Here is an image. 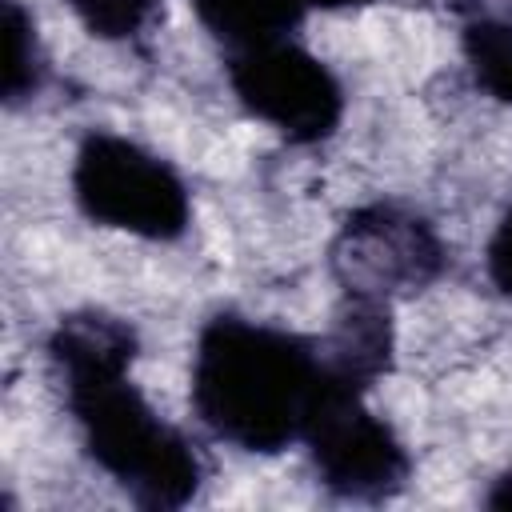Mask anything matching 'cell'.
<instances>
[{"instance_id":"obj_1","label":"cell","mask_w":512,"mask_h":512,"mask_svg":"<svg viewBox=\"0 0 512 512\" xmlns=\"http://www.w3.org/2000/svg\"><path fill=\"white\" fill-rule=\"evenodd\" d=\"M320 380L316 336L224 308L196 332L188 400L220 444L276 456L300 444Z\"/></svg>"},{"instance_id":"obj_2","label":"cell","mask_w":512,"mask_h":512,"mask_svg":"<svg viewBox=\"0 0 512 512\" xmlns=\"http://www.w3.org/2000/svg\"><path fill=\"white\" fill-rule=\"evenodd\" d=\"M84 456L148 512L184 508L204 484L200 444L164 420L136 388L132 364H96L52 376Z\"/></svg>"},{"instance_id":"obj_3","label":"cell","mask_w":512,"mask_h":512,"mask_svg":"<svg viewBox=\"0 0 512 512\" xmlns=\"http://www.w3.org/2000/svg\"><path fill=\"white\" fill-rule=\"evenodd\" d=\"M72 200L96 228L172 244L192 228V188L172 160L120 132H88L72 156Z\"/></svg>"},{"instance_id":"obj_4","label":"cell","mask_w":512,"mask_h":512,"mask_svg":"<svg viewBox=\"0 0 512 512\" xmlns=\"http://www.w3.org/2000/svg\"><path fill=\"white\" fill-rule=\"evenodd\" d=\"M316 484L336 500L384 504L412 480V452L396 428L368 408V392L324 372L300 436Z\"/></svg>"},{"instance_id":"obj_5","label":"cell","mask_w":512,"mask_h":512,"mask_svg":"<svg viewBox=\"0 0 512 512\" xmlns=\"http://www.w3.org/2000/svg\"><path fill=\"white\" fill-rule=\"evenodd\" d=\"M328 272L344 296L396 304L448 272V244L420 208L404 200H368L340 220L328 244Z\"/></svg>"},{"instance_id":"obj_6","label":"cell","mask_w":512,"mask_h":512,"mask_svg":"<svg viewBox=\"0 0 512 512\" xmlns=\"http://www.w3.org/2000/svg\"><path fill=\"white\" fill-rule=\"evenodd\" d=\"M224 80L252 120L296 148L324 144L344 124L340 76L292 36L224 52Z\"/></svg>"},{"instance_id":"obj_7","label":"cell","mask_w":512,"mask_h":512,"mask_svg":"<svg viewBox=\"0 0 512 512\" xmlns=\"http://www.w3.org/2000/svg\"><path fill=\"white\" fill-rule=\"evenodd\" d=\"M316 344H320V364L332 380L372 392L396 364L392 304L340 292L332 308V324L316 336Z\"/></svg>"},{"instance_id":"obj_8","label":"cell","mask_w":512,"mask_h":512,"mask_svg":"<svg viewBox=\"0 0 512 512\" xmlns=\"http://www.w3.org/2000/svg\"><path fill=\"white\" fill-rule=\"evenodd\" d=\"M188 8L224 52L284 40L312 12L304 0H188Z\"/></svg>"},{"instance_id":"obj_9","label":"cell","mask_w":512,"mask_h":512,"mask_svg":"<svg viewBox=\"0 0 512 512\" xmlns=\"http://www.w3.org/2000/svg\"><path fill=\"white\" fill-rule=\"evenodd\" d=\"M460 52L472 84L512 108V20L496 12H472L460 24Z\"/></svg>"},{"instance_id":"obj_10","label":"cell","mask_w":512,"mask_h":512,"mask_svg":"<svg viewBox=\"0 0 512 512\" xmlns=\"http://www.w3.org/2000/svg\"><path fill=\"white\" fill-rule=\"evenodd\" d=\"M48 76V60L40 48L36 16L20 0H4V68H0V100L4 108H20L40 96Z\"/></svg>"},{"instance_id":"obj_11","label":"cell","mask_w":512,"mask_h":512,"mask_svg":"<svg viewBox=\"0 0 512 512\" xmlns=\"http://www.w3.org/2000/svg\"><path fill=\"white\" fill-rule=\"evenodd\" d=\"M64 4L80 20V28L104 44L140 40L160 12V0H64Z\"/></svg>"},{"instance_id":"obj_12","label":"cell","mask_w":512,"mask_h":512,"mask_svg":"<svg viewBox=\"0 0 512 512\" xmlns=\"http://www.w3.org/2000/svg\"><path fill=\"white\" fill-rule=\"evenodd\" d=\"M484 272L500 296H512V200L500 212V220L484 244Z\"/></svg>"},{"instance_id":"obj_13","label":"cell","mask_w":512,"mask_h":512,"mask_svg":"<svg viewBox=\"0 0 512 512\" xmlns=\"http://www.w3.org/2000/svg\"><path fill=\"white\" fill-rule=\"evenodd\" d=\"M480 504H484V508H512V468H504V472H496V476L488 480Z\"/></svg>"},{"instance_id":"obj_14","label":"cell","mask_w":512,"mask_h":512,"mask_svg":"<svg viewBox=\"0 0 512 512\" xmlns=\"http://www.w3.org/2000/svg\"><path fill=\"white\" fill-rule=\"evenodd\" d=\"M308 8H320V12H344V8H364L372 0H304Z\"/></svg>"}]
</instances>
